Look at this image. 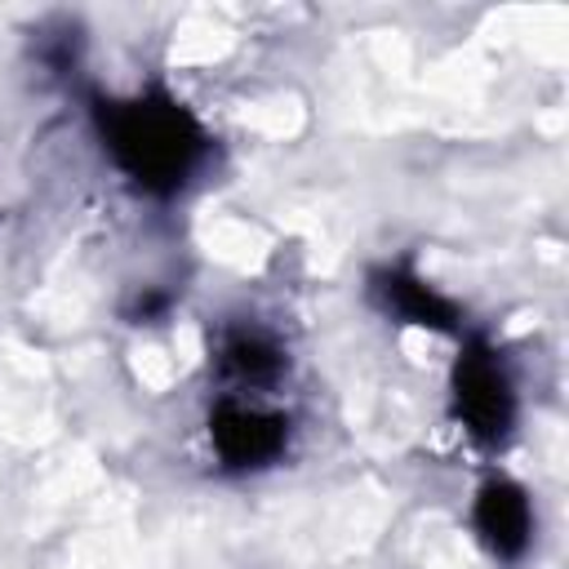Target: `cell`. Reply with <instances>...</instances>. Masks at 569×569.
<instances>
[{
    "label": "cell",
    "instance_id": "obj_1",
    "mask_svg": "<svg viewBox=\"0 0 569 569\" xmlns=\"http://www.w3.org/2000/svg\"><path fill=\"white\" fill-rule=\"evenodd\" d=\"M98 129L116 164L147 191L169 196L187 182L204 151V133L187 107L169 93H142L129 102H98Z\"/></svg>",
    "mask_w": 569,
    "mask_h": 569
},
{
    "label": "cell",
    "instance_id": "obj_2",
    "mask_svg": "<svg viewBox=\"0 0 569 569\" xmlns=\"http://www.w3.org/2000/svg\"><path fill=\"white\" fill-rule=\"evenodd\" d=\"M453 409H458L462 427H467L476 440H485V445L502 440L507 427H511L516 400H511L507 373L498 369V360H493L480 342H471V347L462 351L458 369H453Z\"/></svg>",
    "mask_w": 569,
    "mask_h": 569
},
{
    "label": "cell",
    "instance_id": "obj_3",
    "mask_svg": "<svg viewBox=\"0 0 569 569\" xmlns=\"http://www.w3.org/2000/svg\"><path fill=\"white\" fill-rule=\"evenodd\" d=\"M209 436H213V449L222 453L227 467H262L284 449L289 422L280 413H258L244 405H218L209 418Z\"/></svg>",
    "mask_w": 569,
    "mask_h": 569
},
{
    "label": "cell",
    "instance_id": "obj_4",
    "mask_svg": "<svg viewBox=\"0 0 569 569\" xmlns=\"http://www.w3.org/2000/svg\"><path fill=\"white\" fill-rule=\"evenodd\" d=\"M476 525L485 533V542L498 551V556H520L529 547V529H533V516H529V502L525 493L511 485V480H489L480 489V502H476Z\"/></svg>",
    "mask_w": 569,
    "mask_h": 569
},
{
    "label": "cell",
    "instance_id": "obj_5",
    "mask_svg": "<svg viewBox=\"0 0 569 569\" xmlns=\"http://www.w3.org/2000/svg\"><path fill=\"white\" fill-rule=\"evenodd\" d=\"M378 293L387 298V307L391 311H400L405 320H413V325H431V329H453V307L431 289V284H422L418 276H409V271H382L378 276Z\"/></svg>",
    "mask_w": 569,
    "mask_h": 569
},
{
    "label": "cell",
    "instance_id": "obj_6",
    "mask_svg": "<svg viewBox=\"0 0 569 569\" xmlns=\"http://www.w3.org/2000/svg\"><path fill=\"white\" fill-rule=\"evenodd\" d=\"M280 351L262 338V333H231L222 342V373L236 378V382H249V387H262L280 373Z\"/></svg>",
    "mask_w": 569,
    "mask_h": 569
}]
</instances>
